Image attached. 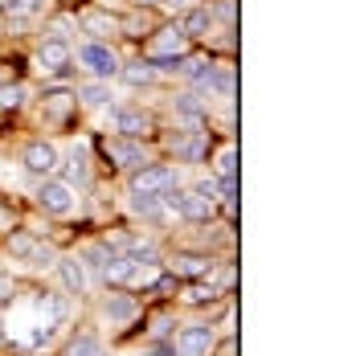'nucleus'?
<instances>
[{"instance_id":"obj_1","label":"nucleus","mask_w":356,"mask_h":356,"mask_svg":"<svg viewBox=\"0 0 356 356\" xmlns=\"http://www.w3.org/2000/svg\"><path fill=\"white\" fill-rule=\"evenodd\" d=\"M33 201H37V209H41V213H49V217H70L74 205H78L74 184H70V180H58V177L41 180V184H37V193H33Z\"/></svg>"},{"instance_id":"obj_2","label":"nucleus","mask_w":356,"mask_h":356,"mask_svg":"<svg viewBox=\"0 0 356 356\" xmlns=\"http://www.w3.org/2000/svg\"><path fill=\"white\" fill-rule=\"evenodd\" d=\"M160 201H164V209L180 213L184 221H209L213 217V201H205L197 188H168V193H160Z\"/></svg>"},{"instance_id":"obj_3","label":"nucleus","mask_w":356,"mask_h":356,"mask_svg":"<svg viewBox=\"0 0 356 356\" xmlns=\"http://www.w3.org/2000/svg\"><path fill=\"white\" fill-rule=\"evenodd\" d=\"M78 66L86 74H95V78H115V74L123 70L119 66V54L103 45V41H86V45H78Z\"/></svg>"},{"instance_id":"obj_4","label":"nucleus","mask_w":356,"mask_h":356,"mask_svg":"<svg viewBox=\"0 0 356 356\" xmlns=\"http://www.w3.org/2000/svg\"><path fill=\"white\" fill-rule=\"evenodd\" d=\"M177 184H180L177 168H168V164H140L136 177H131V193H152V197H160V193H168V188H177Z\"/></svg>"},{"instance_id":"obj_5","label":"nucleus","mask_w":356,"mask_h":356,"mask_svg":"<svg viewBox=\"0 0 356 356\" xmlns=\"http://www.w3.org/2000/svg\"><path fill=\"white\" fill-rule=\"evenodd\" d=\"M217 344V332L209 323H188V327H180L177 332V344H172V353L177 356H209Z\"/></svg>"},{"instance_id":"obj_6","label":"nucleus","mask_w":356,"mask_h":356,"mask_svg":"<svg viewBox=\"0 0 356 356\" xmlns=\"http://www.w3.org/2000/svg\"><path fill=\"white\" fill-rule=\"evenodd\" d=\"M21 164H25L33 177H54L62 160H58V147H54V143L37 140V143H29V147L21 152Z\"/></svg>"},{"instance_id":"obj_7","label":"nucleus","mask_w":356,"mask_h":356,"mask_svg":"<svg viewBox=\"0 0 356 356\" xmlns=\"http://www.w3.org/2000/svg\"><path fill=\"white\" fill-rule=\"evenodd\" d=\"M54 270H58V279H62V286H66L70 295H86V286H90L86 258H78V254H62V258L54 262Z\"/></svg>"},{"instance_id":"obj_8","label":"nucleus","mask_w":356,"mask_h":356,"mask_svg":"<svg viewBox=\"0 0 356 356\" xmlns=\"http://www.w3.org/2000/svg\"><path fill=\"white\" fill-rule=\"evenodd\" d=\"M111 123H115V131L127 136V140H140V136L152 131V115L140 111V107H119L115 115H111Z\"/></svg>"},{"instance_id":"obj_9","label":"nucleus","mask_w":356,"mask_h":356,"mask_svg":"<svg viewBox=\"0 0 356 356\" xmlns=\"http://www.w3.org/2000/svg\"><path fill=\"white\" fill-rule=\"evenodd\" d=\"M136 316H140V299H136V295H119V291H115V295L103 299V320H107L111 327H123V323H131Z\"/></svg>"},{"instance_id":"obj_10","label":"nucleus","mask_w":356,"mask_h":356,"mask_svg":"<svg viewBox=\"0 0 356 356\" xmlns=\"http://www.w3.org/2000/svg\"><path fill=\"white\" fill-rule=\"evenodd\" d=\"M37 66L45 74H62L70 66V45L62 41V37H49V41H41V49H37Z\"/></svg>"},{"instance_id":"obj_11","label":"nucleus","mask_w":356,"mask_h":356,"mask_svg":"<svg viewBox=\"0 0 356 356\" xmlns=\"http://www.w3.org/2000/svg\"><path fill=\"white\" fill-rule=\"evenodd\" d=\"M103 152H107L111 164H119V168H140V164H147L143 147H140V143H131L127 136H123V140H107V143H103Z\"/></svg>"},{"instance_id":"obj_12","label":"nucleus","mask_w":356,"mask_h":356,"mask_svg":"<svg viewBox=\"0 0 356 356\" xmlns=\"http://www.w3.org/2000/svg\"><path fill=\"white\" fill-rule=\"evenodd\" d=\"M99 270H103V279H107L111 286H123V283H131V279L140 275V266H136L127 254H115V250L107 254V262H103Z\"/></svg>"},{"instance_id":"obj_13","label":"nucleus","mask_w":356,"mask_h":356,"mask_svg":"<svg viewBox=\"0 0 356 356\" xmlns=\"http://www.w3.org/2000/svg\"><path fill=\"white\" fill-rule=\"evenodd\" d=\"M209 270H213V258L209 254H177L172 258V275H180V279H201Z\"/></svg>"},{"instance_id":"obj_14","label":"nucleus","mask_w":356,"mask_h":356,"mask_svg":"<svg viewBox=\"0 0 356 356\" xmlns=\"http://www.w3.org/2000/svg\"><path fill=\"white\" fill-rule=\"evenodd\" d=\"M62 356H107V344L95 332H74L70 344L62 348Z\"/></svg>"},{"instance_id":"obj_15","label":"nucleus","mask_w":356,"mask_h":356,"mask_svg":"<svg viewBox=\"0 0 356 356\" xmlns=\"http://www.w3.org/2000/svg\"><path fill=\"white\" fill-rule=\"evenodd\" d=\"M177 123L184 131H201L205 127V107L197 99H177Z\"/></svg>"},{"instance_id":"obj_16","label":"nucleus","mask_w":356,"mask_h":356,"mask_svg":"<svg viewBox=\"0 0 356 356\" xmlns=\"http://www.w3.org/2000/svg\"><path fill=\"white\" fill-rule=\"evenodd\" d=\"M209 29H213V13L209 8H188L184 21H180V33L184 37H205Z\"/></svg>"},{"instance_id":"obj_17","label":"nucleus","mask_w":356,"mask_h":356,"mask_svg":"<svg viewBox=\"0 0 356 356\" xmlns=\"http://www.w3.org/2000/svg\"><path fill=\"white\" fill-rule=\"evenodd\" d=\"M82 29L95 37V41H103V37L119 33V21H115V17H107V13H86V17H82Z\"/></svg>"},{"instance_id":"obj_18","label":"nucleus","mask_w":356,"mask_h":356,"mask_svg":"<svg viewBox=\"0 0 356 356\" xmlns=\"http://www.w3.org/2000/svg\"><path fill=\"white\" fill-rule=\"evenodd\" d=\"M172 152H177V156H184V160H201V156H205V136H201V131L177 136V140H172Z\"/></svg>"},{"instance_id":"obj_19","label":"nucleus","mask_w":356,"mask_h":356,"mask_svg":"<svg viewBox=\"0 0 356 356\" xmlns=\"http://www.w3.org/2000/svg\"><path fill=\"white\" fill-rule=\"evenodd\" d=\"M131 209L147 221H160L164 217V201L160 197H152V193H131Z\"/></svg>"},{"instance_id":"obj_20","label":"nucleus","mask_w":356,"mask_h":356,"mask_svg":"<svg viewBox=\"0 0 356 356\" xmlns=\"http://www.w3.org/2000/svg\"><path fill=\"white\" fill-rule=\"evenodd\" d=\"M37 246H41V242H37L33 234H25V229H17V234H8V254H13V258H21V262H29Z\"/></svg>"},{"instance_id":"obj_21","label":"nucleus","mask_w":356,"mask_h":356,"mask_svg":"<svg viewBox=\"0 0 356 356\" xmlns=\"http://www.w3.org/2000/svg\"><path fill=\"white\" fill-rule=\"evenodd\" d=\"M4 8H8V17H21V21H29V17H41L49 4H45V0H4Z\"/></svg>"},{"instance_id":"obj_22","label":"nucleus","mask_w":356,"mask_h":356,"mask_svg":"<svg viewBox=\"0 0 356 356\" xmlns=\"http://www.w3.org/2000/svg\"><path fill=\"white\" fill-rule=\"evenodd\" d=\"M25 103V86L21 82H0V111H13Z\"/></svg>"},{"instance_id":"obj_23","label":"nucleus","mask_w":356,"mask_h":356,"mask_svg":"<svg viewBox=\"0 0 356 356\" xmlns=\"http://www.w3.org/2000/svg\"><path fill=\"white\" fill-rule=\"evenodd\" d=\"M180 70H184V78H188V82L205 86V82H209V74H213V62H205V58H193V62H188V66H180Z\"/></svg>"},{"instance_id":"obj_24","label":"nucleus","mask_w":356,"mask_h":356,"mask_svg":"<svg viewBox=\"0 0 356 356\" xmlns=\"http://www.w3.org/2000/svg\"><path fill=\"white\" fill-rule=\"evenodd\" d=\"M78 99H82L86 107H103V103L111 99V90L103 86V82H90V86H82V90H78Z\"/></svg>"},{"instance_id":"obj_25","label":"nucleus","mask_w":356,"mask_h":356,"mask_svg":"<svg viewBox=\"0 0 356 356\" xmlns=\"http://www.w3.org/2000/svg\"><path fill=\"white\" fill-rule=\"evenodd\" d=\"M119 74H123L131 86H147V82H156V74L160 70H152L147 62H140V66H127V70H119Z\"/></svg>"},{"instance_id":"obj_26","label":"nucleus","mask_w":356,"mask_h":356,"mask_svg":"<svg viewBox=\"0 0 356 356\" xmlns=\"http://www.w3.org/2000/svg\"><path fill=\"white\" fill-rule=\"evenodd\" d=\"M66 180H86V156L82 152H74L66 160Z\"/></svg>"},{"instance_id":"obj_27","label":"nucleus","mask_w":356,"mask_h":356,"mask_svg":"<svg viewBox=\"0 0 356 356\" xmlns=\"http://www.w3.org/2000/svg\"><path fill=\"white\" fill-rule=\"evenodd\" d=\"M234 164H238V156H234V147H225V152L217 156V180L234 177Z\"/></svg>"},{"instance_id":"obj_28","label":"nucleus","mask_w":356,"mask_h":356,"mask_svg":"<svg viewBox=\"0 0 356 356\" xmlns=\"http://www.w3.org/2000/svg\"><path fill=\"white\" fill-rule=\"evenodd\" d=\"M217 291L213 286H188V295H184V303H213Z\"/></svg>"},{"instance_id":"obj_29","label":"nucleus","mask_w":356,"mask_h":356,"mask_svg":"<svg viewBox=\"0 0 356 356\" xmlns=\"http://www.w3.org/2000/svg\"><path fill=\"white\" fill-rule=\"evenodd\" d=\"M66 316H70V299L58 295V299H54V323H66Z\"/></svg>"},{"instance_id":"obj_30","label":"nucleus","mask_w":356,"mask_h":356,"mask_svg":"<svg viewBox=\"0 0 356 356\" xmlns=\"http://www.w3.org/2000/svg\"><path fill=\"white\" fill-rule=\"evenodd\" d=\"M17 295V283H13V275H0V303H8Z\"/></svg>"},{"instance_id":"obj_31","label":"nucleus","mask_w":356,"mask_h":356,"mask_svg":"<svg viewBox=\"0 0 356 356\" xmlns=\"http://www.w3.org/2000/svg\"><path fill=\"white\" fill-rule=\"evenodd\" d=\"M213 17H221V21H234V0H221L217 8H209Z\"/></svg>"},{"instance_id":"obj_32","label":"nucleus","mask_w":356,"mask_h":356,"mask_svg":"<svg viewBox=\"0 0 356 356\" xmlns=\"http://www.w3.org/2000/svg\"><path fill=\"white\" fill-rule=\"evenodd\" d=\"M136 4H160V0H136Z\"/></svg>"}]
</instances>
